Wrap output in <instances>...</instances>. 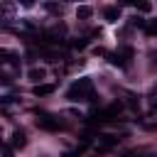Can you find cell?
Segmentation results:
<instances>
[{"mask_svg": "<svg viewBox=\"0 0 157 157\" xmlns=\"http://www.w3.org/2000/svg\"><path fill=\"white\" fill-rule=\"evenodd\" d=\"M155 110H157V105H155Z\"/></svg>", "mask_w": 157, "mask_h": 157, "instance_id": "cb8c5ba5", "label": "cell"}, {"mask_svg": "<svg viewBox=\"0 0 157 157\" xmlns=\"http://www.w3.org/2000/svg\"><path fill=\"white\" fill-rule=\"evenodd\" d=\"M123 157H145V152H142V150H140V152H125Z\"/></svg>", "mask_w": 157, "mask_h": 157, "instance_id": "44dd1931", "label": "cell"}, {"mask_svg": "<svg viewBox=\"0 0 157 157\" xmlns=\"http://www.w3.org/2000/svg\"><path fill=\"white\" fill-rule=\"evenodd\" d=\"M0 157H12V147L10 145H0Z\"/></svg>", "mask_w": 157, "mask_h": 157, "instance_id": "2e32d148", "label": "cell"}, {"mask_svg": "<svg viewBox=\"0 0 157 157\" xmlns=\"http://www.w3.org/2000/svg\"><path fill=\"white\" fill-rule=\"evenodd\" d=\"M86 44H88L86 39H74V42H71V47H74V49H86Z\"/></svg>", "mask_w": 157, "mask_h": 157, "instance_id": "ac0fdd59", "label": "cell"}, {"mask_svg": "<svg viewBox=\"0 0 157 157\" xmlns=\"http://www.w3.org/2000/svg\"><path fill=\"white\" fill-rule=\"evenodd\" d=\"M10 147L12 150H22L25 145H27V135H25V130H12V137H10Z\"/></svg>", "mask_w": 157, "mask_h": 157, "instance_id": "277c9868", "label": "cell"}, {"mask_svg": "<svg viewBox=\"0 0 157 157\" xmlns=\"http://www.w3.org/2000/svg\"><path fill=\"white\" fill-rule=\"evenodd\" d=\"M0 81H7V78H5V76H0Z\"/></svg>", "mask_w": 157, "mask_h": 157, "instance_id": "7402d4cb", "label": "cell"}, {"mask_svg": "<svg viewBox=\"0 0 157 157\" xmlns=\"http://www.w3.org/2000/svg\"><path fill=\"white\" fill-rule=\"evenodd\" d=\"M86 145H88V140H83V142H81L78 147H74V150H66V152H64V157H78V155L86 150Z\"/></svg>", "mask_w": 157, "mask_h": 157, "instance_id": "4fadbf2b", "label": "cell"}, {"mask_svg": "<svg viewBox=\"0 0 157 157\" xmlns=\"http://www.w3.org/2000/svg\"><path fill=\"white\" fill-rule=\"evenodd\" d=\"M105 56H108V61H110V64H113V66H125V64H123V59H120V56H118V54H115V52H108V54H105Z\"/></svg>", "mask_w": 157, "mask_h": 157, "instance_id": "9a60e30c", "label": "cell"}, {"mask_svg": "<svg viewBox=\"0 0 157 157\" xmlns=\"http://www.w3.org/2000/svg\"><path fill=\"white\" fill-rule=\"evenodd\" d=\"M44 10H47V12H52V15H56V17H59V15H61V12H64V5H56V2H44Z\"/></svg>", "mask_w": 157, "mask_h": 157, "instance_id": "7c38bea8", "label": "cell"}, {"mask_svg": "<svg viewBox=\"0 0 157 157\" xmlns=\"http://www.w3.org/2000/svg\"><path fill=\"white\" fill-rule=\"evenodd\" d=\"M145 32H147L150 37H157V20H147V22H145Z\"/></svg>", "mask_w": 157, "mask_h": 157, "instance_id": "5bb4252c", "label": "cell"}, {"mask_svg": "<svg viewBox=\"0 0 157 157\" xmlns=\"http://www.w3.org/2000/svg\"><path fill=\"white\" fill-rule=\"evenodd\" d=\"M93 54H96V56H105V54H108V52H105V49H103V47H96V49H93Z\"/></svg>", "mask_w": 157, "mask_h": 157, "instance_id": "ffe728a7", "label": "cell"}, {"mask_svg": "<svg viewBox=\"0 0 157 157\" xmlns=\"http://www.w3.org/2000/svg\"><path fill=\"white\" fill-rule=\"evenodd\" d=\"M155 64H157V54H155Z\"/></svg>", "mask_w": 157, "mask_h": 157, "instance_id": "603a6c76", "label": "cell"}, {"mask_svg": "<svg viewBox=\"0 0 157 157\" xmlns=\"http://www.w3.org/2000/svg\"><path fill=\"white\" fill-rule=\"evenodd\" d=\"M103 17H105L108 22H118V20H120V7H118V5H105V7H103Z\"/></svg>", "mask_w": 157, "mask_h": 157, "instance_id": "8992f818", "label": "cell"}, {"mask_svg": "<svg viewBox=\"0 0 157 157\" xmlns=\"http://www.w3.org/2000/svg\"><path fill=\"white\" fill-rule=\"evenodd\" d=\"M44 76H47V71H44L42 66H32V69L27 71V78H29L34 86H37V83H42V78H44Z\"/></svg>", "mask_w": 157, "mask_h": 157, "instance_id": "52a82bcc", "label": "cell"}, {"mask_svg": "<svg viewBox=\"0 0 157 157\" xmlns=\"http://www.w3.org/2000/svg\"><path fill=\"white\" fill-rule=\"evenodd\" d=\"M66 98L74 101V103H78V101H91V98H93V81H91V78H78L74 86H69Z\"/></svg>", "mask_w": 157, "mask_h": 157, "instance_id": "6da1fadb", "label": "cell"}, {"mask_svg": "<svg viewBox=\"0 0 157 157\" xmlns=\"http://www.w3.org/2000/svg\"><path fill=\"white\" fill-rule=\"evenodd\" d=\"M32 91H34V96H49V93H54V86L52 83H37Z\"/></svg>", "mask_w": 157, "mask_h": 157, "instance_id": "30bf717a", "label": "cell"}, {"mask_svg": "<svg viewBox=\"0 0 157 157\" xmlns=\"http://www.w3.org/2000/svg\"><path fill=\"white\" fill-rule=\"evenodd\" d=\"M0 61L2 64H10V66H17L20 64V56L15 52H10V49H0Z\"/></svg>", "mask_w": 157, "mask_h": 157, "instance_id": "ba28073f", "label": "cell"}, {"mask_svg": "<svg viewBox=\"0 0 157 157\" xmlns=\"http://www.w3.org/2000/svg\"><path fill=\"white\" fill-rule=\"evenodd\" d=\"M44 37L49 39V42H64L66 39V25H54V27H49L47 32H44Z\"/></svg>", "mask_w": 157, "mask_h": 157, "instance_id": "7a4b0ae2", "label": "cell"}, {"mask_svg": "<svg viewBox=\"0 0 157 157\" xmlns=\"http://www.w3.org/2000/svg\"><path fill=\"white\" fill-rule=\"evenodd\" d=\"M145 22H147V20H142V17H137V15L130 20V25H132V27H145Z\"/></svg>", "mask_w": 157, "mask_h": 157, "instance_id": "e0dca14e", "label": "cell"}, {"mask_svg": "<svg viewBox=\"0 0 157 157\" xmlns=\"http://www.w3.org/2000/svg\"><path fill=\"white\" fill-rule=\"evenodd\" d=\"M137 10H140V12H150V10H152V5H150V2H140V5H137Z\"/></svg>", "mask_w": 157, "mask_h": 157, "instance_id": "d6986e66", "label": "cell"}, {"mask_svg": "<svg viewBox=\"0 0 157 157\" xmlns=\"http://www.w3.org/2000/svg\"><path fill=\"white\" fill-rule=\"evenodd\" d=\"M10 20H15V5H12V2H2V5H0V22L5 25V22H10Z\"/></svg>", "mask_w": 157, "mask_h": 157, "instance_id": "5b68a950", "label": "cell"}, {"mask_svg": "<svg viewBox=\"0 0 157 157\" xmlns=\"http://www.w3.org/2000/svg\"><path fill=\"white\" fill-rule=\"evenodd\" d=\"M115 54H118V56L123 59V64H128V61L132 59V54H135V52H132V47H120V49H118Z\"/></svg>", "mask_w": 157, "mask_h": 157, "instance_id": "8fae6325", "label": "cell"}, {"mask_svg": "<svg viewBox=\"0 0 157 157\" xmlns=\"http://www.w3.org/2000/svg\"><path fill=\"white\" fill-rule=\"evenodd\" d=\"M91 15H93V7L91 5H78L76 7V17L78 20H91Z\"/></svg>", "mask_w": 157, "mask_h": 157, "instance_id": "9c48e42d", "label": "cell"}, {"mask_svg": "<svg viewBox=\"0 0 157 157\" xmlns=\"http://www.w3.org/2000/svg\"><path fill=\"white\" fill-rule=\"evenodd\" d=\"M59 120L56 118H52V115H47V113H39L37 115V128H42V130H59Z\"/></svg>", "mask_w": 157, "mask_h": 157, "instance_id": "3957f363", "label": "cell"}]
</instances>
